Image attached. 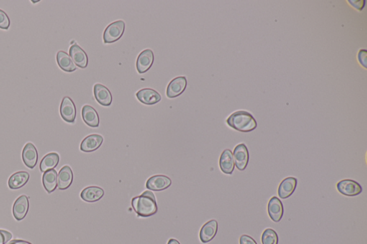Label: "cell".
I'll list each match as a JSON object with an SVG mask.
<instances>
[{
    "label": "cell",
    "instance_id": "6da1fadb",
    "mask_svg": "<svg viewBox=\"0 0 367 244\" xmlns=\"http://www.w3.org/2000/svg\"><path fill=\"white\" fill-rule=\"evenodd\" d=\"M132 206L137 215L141 217H150L158 211L155 194L151 191H146L141 196L133 198Z\"/></svg>",
    "mask_w": 367,
    "mask_h": 244
},
{
    "label": "cell",
    "instance_id": "7a4b0ae2",
    "mask_svg": "<svg viewBox=\"0 0 367 244\" xmlns=\"http://www.w3.org/2000/svg\"><path fill=\"white\" fill-rule=\"evenodd\" d=\"M227 123L229 127L242 132L255 130L258 123L252 114L247 111H236L229 116Z\"/></svg>",
    "mask_w": 367,
    "mask_h": 244
},
{
    "label": "cell",
    "instance_id": "3957f363",
    "mask_svg": "<svg viewBox=\"0 0 367 244\" xmlns=\"http://www.w3.org/2000/svg\"><path fill=\"white\" fill-rule=\"evenodd\" d=\"M125 30V22L123 20L116 21L110 24L103 33L104 43L111 44L116 42L122 37Z\"/></svg>",
    "mask_w": 367,
    "mask_h": 244
},
{
    "label": "cell",
    "instance_id": "277c9868",
    "mask_svg": "<svg viewBox=\"0 0 367 244\" xmlns=\"http://www.w3.org/2000/svg\"><path fill=\"white\" fill-rule=\"evenodd\" d=\"M337 190L342 195L349 197H354L361 194L362 187L360 183L351 179H344L337 184Z\"/></svg>",
    "mask_w": 367,
    "mask_h": 244
},
{
    "label": "cell",
    "instance_id": "5b68a950",
    "mask_svg": "<svg viewBox=\"0 0 367 244\" xmlns=\"http://www.w3.org/2000/svg\"><path fill=\"white\" fill-rule=\"evenodd\" d=\"M232 155L236 168L241 171L245 170L249 162V151L246 145L244 143L237 145L234 149Z\"/></svg>",
    "mask_w": 367,
    "mask_h": 244
},
{
    "label": "cell",
    "instance_id": "8992f818",
    "mask_svg": "<svg viewBox=\"0 0 367 244\" xmlns=\"http://www.w3.org/2000/svg\"><path fill=\"white\" fill-rule=\"evenodd\" d=\"M60 116L65 122L73 123L76 119V108L73 101L69 97H65L60 105Z\"/></svg>",
    "mask_w": 367,
    "mask_h": 244
},
{
    "label": "cell",
    "instance_id": "52a82bcc",
    "mask_svg": "<svg viewBox=\"0 0 367 244\" xmlns=\"http://www.w3.org/2000/svg\"><path fill=\"white\" fill-rule=\"evenodd\" d=\"M172 185V180L169 177L163 175H157L151 177L146 183V187L149 191H162L170 187Z\"/></svg>",
    "mask_w": 367,
    "mask_h": 244
},
{
    "label": "cell",
    "instance_id": "ba28073f",
    "mask_svg": "<svg viewBox=\"0 0 367 244\" xmlns=\"http://www.w3.org/2000/svg\"><path fill=\"white\" fill-rule=\"evenodd\" d=\"M186 85H187V81L185 77L180 76L175 78L170 82L167 87V97L170 98H174L180 96L186 89Z\"/></svg>",
    "mask_w": 367,
    "mask_h": 244
},
{
    "label": "cell",
    "instance_id": "9c48e42d",
    "mask_svg": "<svg viewBox=\"0 0 367 244\" xmlns=\"http://www.w3.org/2000/svg\"><path fill=\"white\" fill-rule=\"evenodd\" d=\"M154 60H155V55L152 50H144L143 52L139 54L137 58V68L138 72L140 74H143L146 72L148 71L151 68L152 65H153Z\"/></svg>",
    "mask_w": 367,
    "mask_h": 244
},
{
    "label": "cell",
    "instance_id": "30bf717a",
    "mask_svg": "<svg viewBox=\"0 0 367 244\" xmlns=\"http://www.w3.org/2000/svg\"><path fill=\"white\" fill-rule=\"evenodd\" d=\"M29 199L25 195L19 196L13 206V216L17 221H22L29 211Z\"/></svg>",
    "mask_w": 367,
    "mask_h": 244
},
{
    "label": "cell",
    "instance_id": "8fae6325",
    "mask_svg": "<svg viewBox=\"0 0 367 244\" xmlns=\"http://www.w3.org/2000/svg\"><path fill=\"white\" fill-rule=\"evenodd\" d=\"M22 160L26 166L30 169H33L36 166L38 160V153L37 149L33 144L27 142L24 145L22 150Z\"/></svg>",
    "mask_w": 367,
    "mask_h": 244
},
{
    "label": "cell",
    "instance_id": "7c38bea8",
    "mask_svg": "<svg viewBox=\"0 0 367 244\" xmlns=\"http://www.w3.org/2000/svg\"><path fill=\"white\" fill-rule=\"evenodd\" d=\"M69 53L75 65L80 68H86L88 66V55L79 45L77 44L72 45L69 50Z\"/></svg>",
    "mask_w": 367,
    "mask_h": 244
},
{
    "label": "cell",
    "instance_id": "4fadbf2b",
    "mask_svg": "<svg viewBox=\"0 0 367 244\" xmlns=\"http://www.w3.org/2000/svg\"><path fill=\"white\" fill-rule=\"evenodd\" d=\"M103 142V137L98 134L88 135L83 139L80 144V150L85 153L95 151L101 147Z\"/></svg>",
    "mask_w": 367,
    "mask_h": 244
},
{
    "label": "cell",
    "instance_id": "5bb4252c",
    "mask_svg": "<svg viewBox=\"0 0 367 244\" xmlns=\"http://www.w3.org/2000/svg\"><path fill=\"white\" fill-rule=\"evenodd\" d=\"M268 215L273 222H281L283 216V206L281 200L273 196L270 199L268 206Z\"/></svg>",
    "mask_w": 367,
    "mask_h": 244
},
{
    "label": "cell",
    "instance_id": "9a60e30c",
    "mask_svg": "<svg viewBox=\"0 0 367 244\" xmlns=\"http://www.w3.org/2000/svg\"><path fill=\"white\" fill-rule=\"evenodd\" d=\"M298 181L294 177H288L283 179L278 188V196L282 199L289 198L297 187Z\"/></svg>",
    "mask_w": 367,
    "mask_h": 244
},
{
    "label": "cell",
    "instance_id": "2e32d148",
    "mask_svg": "<svg viewBox=\"0 0 367 244\" xmlns=\"http://www.w3.org/2000/svg\"><path fill=\"white\" fill-rule=\"evenodd\" d=\"M218 231V223L216 220H211L206 222L201 227L199 232V239L203 244L209 243L215 237Z\"/></svg>",
    "mask_w": 367,
    "mask_h": 244
},
{
    "label": "cell",
    "instance_id": "e0dca14e",
    "mask_svg": "<svg viewBox=\"0 0 367 244\" xmlns=\"http://www.w3.org/2000/svg\"><path fill=\"white\" fill-rule=\"evenodd\" d=\"M138 100L145 105H155L162 100L160 93L151 88H144L137 93Z\"/></svg>",
    "mask_w": 367,
    "mask_h": 244
},
{
    "label": "cell",
    "instance_id": "ac0fdd59",
    "mask_svg": "<svg viewBox=\"0 0 367 244\" xmlns=\"http://www.w3.org/2000/svg\"><path fill=\"white\" fill-rule=\"evenodd\" d=\"M93 92L95 98L99 104L103 106H111L113 101L112 95L106 86L101 84H96L93 88Z\"/></svg>",
    "mask_w": 367,
    "mask_h": 244
},
{
    "label": "cell",
    "instance_id": "d6986e66",
    "mask_svg": "<svg viewBox=\"0 0 367 244\" xmlns=\"http://www.w3.org/2000/svg\"><path fill=\"white\" fill-rule=\"evenodd\" d=\"M73 181V173L71 168L65 165L60 169L57 175V187L60 190L68 189Z\"/></svg>",
    "mask_w": 367,
    "mask_h": 244
},
{
    "label": "cell",
    "instance_id": "ffe728a7",
    "mask_svg": "<svg viewBox=\"0 0 367 244\" xmlns=\"http://www.w3.org/2000/svg\"><path fill=\"white\" fill-rule=\"evenodd\" d=\"M219 168L224 174L232 175L235 169V163H234L233 155L232 152L229 149H226L222 154L219 158Z\"/></svg>",
    "mask_w": 367,
    "mask_h": 244
},
{
    "label": "cell",
    "instance_id": "44dd1931",
    "mask_svg": "<svg viewBox=\"0 0 367 244\" xmlns=\"http://www.w3.org/2000/svg\"><path fill=\"white\" fill-rule=\"evenodd\" d=\"M104 196V191L103 188L98 186H89L82 191L80 197L88 203H94L101 200Z\"/></svg>",
    "mask_w": 367,
    "mask_h": 244
},
{
    "label": "cell",
    "instance_id": "7402d4cb",
    "mask_svg": "<svg viewBox=\"0 0 367 244\" xmlns=\"http://www.w3.org/2000/svg\"><path fill=\"white\" fill-rule=\"evenodd\" d=\"M82 117L83 121L90 127H98L99 126L100 119L97 111L91 106H83L82 109Z\"/></svg>",
    "mask_w": 367,
    "mask_h": 244
},
{
    "label": "cell",
    "instance_id": "603a6c76",
    "mask_svg": "<svg viewBox=\"0 0 367 244\" xmlns=\"http://www.w3.org/2000/svg\"><path fill=\"white\" fill-rule=\"evenodd\" d=\"M29 179V174L26 171L16 172L9 177L8 186L12 190L19 189L26 185Z\"/></svg>",
    "mask_w": 367,
    "mask_h": 244
},
{
    "label": "cell",
    "instance_id": "cb8c5ba5",
    "mask_svg": "<svg viewBox=\"0 0 367 244\" xmlns=\"http://www.w3.org/2000/svg\"><path fill=\"white\" fill-rule=\"evenodd\" d=\"M56 59L59 67L64 71L72 73V72L76 70V65L73 63V60H72L70 55H68L66 52L59 51L57 53Z\"/></svg>",
    "mask_w": 367,
    "mask_h": 244
},
{
    "label": "cell",
    "instance_id": "d4e9b609",
    "mask_svg": "<svg viewBox=\"0 0 367 244\" xmlns=\"http://www.w3.org/2000/svg\"><path fill=\"white\" fill-rule=\"evenodd\" d=\"M42 183L47 193L53 192L57 186V173L55 170L52 169L45 172L42 176Z\"/></svg>",
    "mask_w": 367,
    "mask_h": 244
},
{
    "label": "cell",
    "instance_id": "484cf974",
    "mask_svg": "<svg viewBox=\"0 0 367 244\" xmlns=\"http://www.w3.org/2000/svg\"><path fill=\"white\" fill-rule=\"evenodd\" d=\"M59 161H60V156L57 153L47 154L41 160L40 171L45 173L47 170L54 169L58 165Z\"/></svg>",
    "mask_w": 367,
    "mask_h": 244
},
{
    "label": "cell",
    "instance_id": "4316f807",
    "mask_svg": "<svg viewBox=\"0 0 367 244\" xmlns=\"http://www.w3.org/2000/svg\"><path fill=\"white\" fill-rule=\"evenodd\" d=\"M261 240L263 244H278V234L273 229H265L262 235Z\"/></svg>",
    "mask_w": 367,
    "mask_h": 244
},
{
    "label": "cell",
    "instance_id": "83f0119b",
    "mask_svg": "<svg viewBox=\"0 0 367 244\" xmlns=\"http://www.w3.org/2000/svg\"><path fill=\"white\" fill-rule=\"evenodd\" d=\"M10 26V19L6 12L0 9V29H8Z\"/></svg>",
    "mask_w": 367,
    "mask_h": 244
},
{
    "label": "cell",
    "instance_id": "f1b7e54d",
    "mask_svg": "<svg viewBox=\"0 0 367 244\" xmlns=\"http://www.w3.org/2000/svg\"><path fill=\"white\" fill-rule=\"evenodd\" d=\"M12 238V234L5 230L0 229V244H6Z\"/></svg>",
    "mask_w": 367,
    "mask_h": 244
},
{
    "label": "cell",
    "instance_id": "f546056e",
    "mask_svg": "<svg viewBox=\"0 0 367 244\" xmlns=\"http://www.w3.org/2000/svg\"><path fill=\"white\" fill-rule=\"evenodd\" d=\"M348 2L356 9L362 11L365 7L366 1L365 0H348Z\"/></svg>",
    "mask_w": 367,
    "mask_h": 244
},
{
    "label": "cell",
    "instance_id": "4dcf8cb0",
    "mask_svg": "<svg viewBox=\"0 0 367 244\" xmlns=\"http://www.w3.org/2000/svg\"><path fill=\"white\" fill-rule=\"evenodd\" d=\"M367 52L366 50H360L358 53V60L364 68H367Z\"/></svg>",
    "mask_w": 367,
    "mask_h": 244
},
{
    "label": "cell",
    "instance_id": "1f68e13d",
    "mask_svg": "<svg viewBox=\"0 0 367 244\" xmlns=\"http://www.w3.org/2000/svg\"><path fill=\"white\" fill-rule=\"evenodd\" d=\"M240 244H258L255 239L248 235H242L240 238Z\"/></svg>",
    "mask_w": 367,
    "mask_h": 244
},
{
    "label": "cell",
    "instance_id": "d6a6232c",
    "mask_svg": "<svg viewBox=\"0 0 367 244\" xmlns=\"http://www.w3.org/2000/svg\"><path fill=\"white\" fill-rule=\"evenodd\" d=\"M6 244H32L26 241L19 240V239H14V240H10Z\"/></svg>",
    "mask_w": 367,
    "mask_h": 244
},
{
    "label": "cell",
    "instance_id": "836d02e7",
    "mask_svg": "<svg viewBox=\"0 0 367 244\" xmlns=\"http://www.w3.org/2000/svg\"><path fill=\"white\" fill-rule=\"evenodd\" d=\"M181 244L178 242L177 239H171L169 240L168 244Z\"/></svg>",
    "mask_w": 367,
    "mask_h": 244
}]
</instances>
